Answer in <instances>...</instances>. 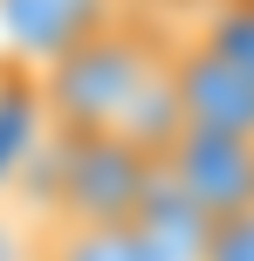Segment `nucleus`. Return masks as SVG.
<instances>
[{"label": "nucleus", "instance_id": "nucleus-1", "mask_svg": "<svg viewBox=\"0 0 254 261\" xmlns=\"http://www.w3.org/2000/svg\"><path fill=\"white\" fill-rule=\"evenodd\" d=\"M165 62H172V35L151 14H137V7L103 14L90 35H76L55 62L35 69L48 130H62V138H131L137 151L158 158L186 130Z\"/></svg>", "mask_w": 254, "mask_h": 261}, {"label": "nucleus", "instance_id": "nucleus-2", "mask_svg": "<svg viewBox=\"0 0 254 261\" xmlns=\"http://www.w3.org/2000/svg\"><path fill=\"white\" fill-rule=\"evenodd\" d=\"M35 172H41V193H27L35 220H103V227H117V220H137V206L158 186V158L137 151L131 138H62V130H48L27 179Z\"/></svg>", "mask_w": 254, "mask_h": 261}, {"label": "nucleus", "instance_id": "nucleus-3", "mask_svg": "<svg viewBox=\"0 0 254 261\" xmlns=\"http://www.w3.org/2000/svg\"><path fill=\"white\" fill-rule=\"evenodd\" d=\"M165 76L179 96V124L220 130V138H254V69L241 55H227L213 35H179Z\"/></svg>", "mask_w": 254, "mask_h": 261}, {"label": "nucleus", "instance_id": "nucleus-4", "mask_svg": "<svg viewBox=\"0 0 254 261\" xmlns=\"http://www.w3.org/2000/svg\"><path fill=\"white\" fill-rule=\"evenodd\" d=\"M158 179L186 199L200 220L254 206V138H220V130H179L158 151Z\"/></svg>", "mask_w": 254, "mask_h": 261}, {"label": "nucleus", "instance_id": "nucleus-5", "mask_svg": "<svg viewBox=\"0 0 254 261\" xmlns=\"http://www.w3.org/2000/svg\"><path fill=\"white\" fill-rule=\"evenodd\" d=\"M117 7L124 0H0V55L41 69Z\"/></svg>", "mask_w": 254, "mask_h": 261}, {"label": "nucleus", "instance_id": "nucleus-6", "mask_svg": "<svg viewBox=\"0 0 254 261\" xmlns=\"http://www.w3.org/2000/svg\"><path fill=\"white\" fill-rule=\"evenodd\" d=\"M41 144H48V110H41L35 69L0 55V193H21Z\"/></svg>", "mask_w": 254, "mask_h": 261}, {"label": "nucleus", "instance_id": "nucleus-7", "mask_svg": "<svg viewBox=\"0 0 254 261\" xmlns=\"http://www.w3.org/2000/svg\"><path fill=\"white\" fill-rule=\"evenodd\" d=\"M27 261H145L137 227L117 220H35L27 227Z\"/></svg>", "mask_w": 254, "mask_h": 261}, {"label": "nucleus", "instance_id": "nucleus-8", "mask_svg": "<svg viewBox=\"0 0 254 261\" xmlns=\"http://www.w3.org/2000/svg\"><path fill=\"white\" fill-rule=\"evenodd\" d=\"M200 261H254V206H241V213H220V220H206Z\"/></svg>", "mask_w": 254, "mask_h": 261}, {"label": "nucleus", "instance_id": "nucleus-9", "mask_svg": "<svg viewBox=\"0 0 254 261\" xmlns=\"http://www.w3.org/2000/svg\"><path fill=\"white\" fill-rule=\"evenodd\" d=\"M0 261H27V220L0 213Z\"/></svg>", "mask_w": 254, "mask_h": 261}]
</instances>
